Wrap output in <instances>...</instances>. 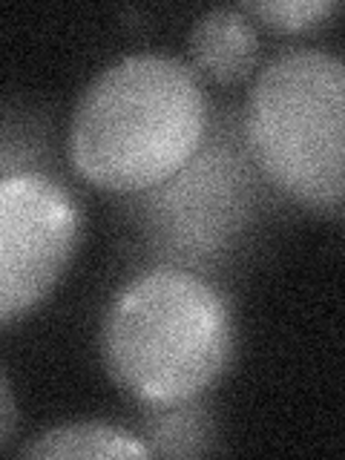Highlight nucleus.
<instances>
[{
  "mask_svg": "<svg viewBox=\"0 0 345 460\" xmlns=\"http://www.w3.org/2000/svg\"><path fill=\"white\" fill-rule=\"evenodd\" d=\"M210 107L196 69L136 52L101 69L69 121V162L104 193L133 196L167 181L205 141Z\"/></svg>",
  "mask_w": 345,
  "mask_h": 460,
  "instance_id": "1",
  "label": "nucleus"
},
{
  "mask_svg": "<svg viewBox=\"0 0 345 460\" xmlns=\"http://www.w3.org/2000/svg\"><path fill=\"white\" fill-rule=\"evenodd\" d=\"M236 351L230 296L193 270L155 265L112 296L101 323L110 380L138 406L208 394Z\"/></svg>",
  "mask_w": 345,
  "mask_h": 460,
  "instance_id": "2",
  "label": "nucleus"
},
{
  "mask_svg": "<svg viewBox=\"0 0 345 460\" xmlns=\"http://www.w3.org/2000/svg\"><path fill=\"white\" fill-rule=\"evenodd\" d=\"M273 187L253 164L242 112H210L205 141L167 181L133 193L124 213L150 268H181L208 277L244 253Z\"/></svg>",
  "mask_w": 345,
  "mask_h": 460,
  "instance_id": "3",
  "label": "nucleus"
},
{
  "mask_svg": "<svg viewBox=\"0 0 345 460\" xmlns=\"http://www.w3.org/2000/svg\"><path fill=\"white\" fill-rule=\"evenodd\" d=\"M242 136L265 181L294 205L340 216L345 196V64L325 49L270 58L242 110Z\"/></svg>",
  "mask_w": 345,
  "mask_h": 460,
  "instance_id": "4",
  "label": "nucleus"
},
{
  "mask_svg": "<svg viewBox=\"0 0 345 460\" xmlns=\"http://www.w3.org/2000/svg\"><path fill=\"white\" fill-rule=\"evenodd\" d=\"M81 236V201L61 179L43 172L0 179V328L55 291Z\"/></svg>",
  "mask_w": 345,
  "mask_h": 460,
  "instance_id": "5",
  "label": "nucleus"
},
{
  "mask_svg": "<svg viewBox=\"0 0 345 460\" xmlns=\"http://www.w3.org/2000/svg\"><path fill=\"white\" fill-rule=\"evenodd\" d=\"M193 66L216 84H239L259 61V32L239 6H216L199 14L190 32Z\"/></svg>",
  "mask_w": 345,
  "mask_h": 460,
  "instance_id": "6",
  "label": "nucleus"
},
{
  "mask_svg": "<svg viewBox=\"0 0 345 460\" xmlns=\"http://www.w3.org/2000/svg\"><path fill=\"white\" fill-rule=\"evenodd\" d=\"M141 409L136 435L153 457H205L219 449V426L205 394L176 406Z\"/></svg>",
  "mask_w": 345,
  "mask_h": 460,
  "instance_id": "7",
  "label": "nucleus"
},
{
  "mask_svg": "<svg viewBox=\"0 0 345 460\" xmlns=\"http://www.w3.org/2000/svg\"><path fill=\"white\" fill-rule=\"evenodd\" d=\"M23 457L38 460H66V457H107V460H129V457H153L150 449L136 431H127L112 423H66L55 426L21 449Z\"/></svg>",
  "mask_w": 345,
  "mask_h": 460,
  "instance_id": "8",
  "label": "nucleus"
},
{
  "mask_svg": "<svg viewBox=\"0 0 345 460\" xmlns=\"http://www.w3.org/2000/svg\"><path fill=\"white\" fill-rule=\"evenodd\" d=\"M43 172L55 176L52 124L21 101H0V179ZM58 179V176H55Z\"/></svg>",
  "mask_w": 345,
  "mask_h": 460,
  "instance_id": "9",
  "label": "nucleus"
},
{
  "mask_svg": "<svg viewBox=\"0 0 345 460\" xmlns=\"http://www.w3.org/2000/svg\"><path fill=\"white\" fill-rule=\"evenodd\" d=\"M239 9L277 32L299 35L328 23L340 12V4L337 0H256V4H242Z\"/></svg>",
  "mask_w": 345,
  "mask_h": 460,
  "instance_id": "10",
  "label": "nucleus"
},
{
  "mask_svg": "<svg viewBox=\"0 0 345 460\" xmlns=\"http://www.w3.org/2000/svg\"><path fill=\"white\" fill-rule=\"evenodd\" d=\"M14 429H18V402H14V392L6 371L0 366V449L12 440Z\"/></svg>",
  "mask_w": 345,
  "mask_h": 460,
  "instance_id": "11",
  "label": "nucleus"
}]
</instances>
